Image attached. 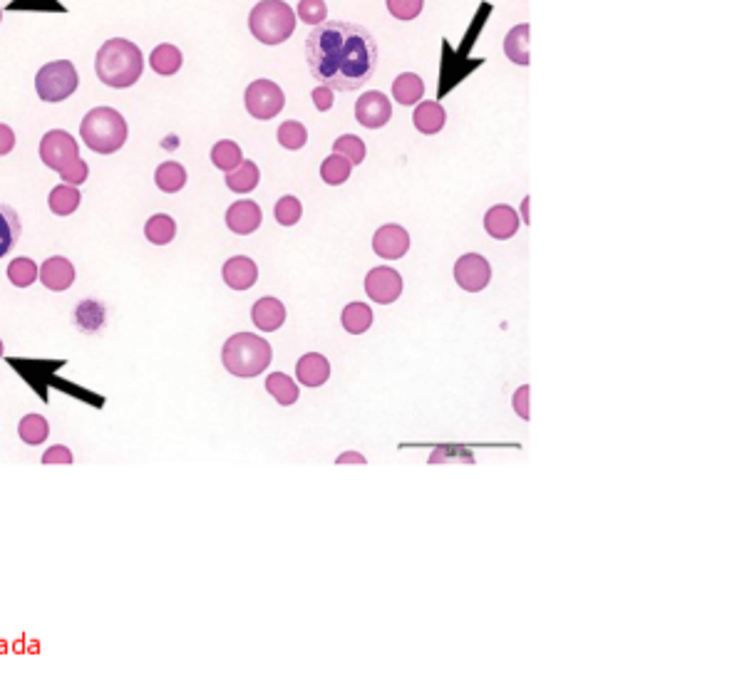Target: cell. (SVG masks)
<instances>
[{"label": "cell", "instance_id": "1", "mask_svg": "<svg viewBox=\"0 0 742 699\" xmlns=\"http://www.w3.org/2000/svg\"><path fill=\"white\" fill-rule=\"evenodd\" d=\"M303 50L311 75L338 92H353L368 85L380 55L371 30L346 20L315 25Z\"/></svg>", "mask_w": 742, "mask_h": 699}, {"label": "cell", "instance_id": "2", "mask_svg": "<svg viewBox=\"0 0 742 699\" xmlns=\"http://www.w3.org/2000/svg\"><path fill=\"white\" fill-rule=\"evenodd\" d=\"M94 72L107 87L127 90L144 72L142 50L125 37H112L100 47V53L94 58Z\"/></svg>", "mask_w": 742, "mask_h": 699}, {"label": "cell", "instance_id": "3", "mask_svg": "<svg viewBox=\"0 0 742 699\" xmlns=\"http://www.w3.org/2000/svg\"><path fill=\"white\" fill-rule=\"evenodd\" d=\"M271 360H273L271 345L254 333L232 335L221 350V362L233 378H258L264 370H268Z\"/></svg>", "mask_w": 742, "mask_h": 699}, {"label": "cell", "instance_id": "4", "mask_svg": "<svg viewBox=\"0 0 742 699\" xmlns=\"http://www.w3.org/2000/svg\"><path fill=\"white\" fill-rule=\"evenodd\" d=\"M127 119L112 107H94L82 117L80 137L94 154H115L127 142Z\"/></svg>", "mask_w": 742, "mask_h": 699}, {"label": "cell", "instance_id": "5", "mask_svg": "<svg viewBox=\"0 0 742 699\" xmlns=\"http://www.w3.org/2000/svg\"><path fill=\"white\" fill-rule=\"evenodd\" d=\"M249 30L264 45H281L296 30V12L283 0H261L249 15Z\"/></svg>", "mask_w": 742, "mask_h": 699}, {"label": "cell", "instance_id": "6", "mask_svg": "<svg viewBox=\"0 0 742 699\" xmlns=\"http://www.w3.org/2000/svg\"><path fill=\"white\" fill-rule=\"evenodd\" d=\"M77 85H80V75H77V69H75L70 60L47 62L36 75L37 97L50 104L62 102V100L72 97L77 92Z\"/></svg>", "mask_w": 742, "mask_h": 699}, {"label": "cell", "instance_id": "7", "mask_svg": "<svg viewBox=\"0 0 742 699\" xmlns=\"http://www.w3.org/2000/svg\"><path fill=\"white\" fill-rule=\"evenodd\" d=\"M40 159L53 172H68L72 164L80 161L77 142H75L70 132L50 129V132H45V137L40 139Z\"/></svg>", "mask_w": 742, "mask_h": 699}, {"label": "cell", "instance_id": "8", "mask_svg": "<svg viewBox=\"0 0 742 699\" xmlns=\"http://www.w3.org/2000/svg\"><path fill=\"white\" fill-rule=\"evenodd\" d=\"M244 104L249 115L256 119H273L286 104V94L273 80H256L244 92Z\"/></svg>", "mask_w": 742, "mask_h": 699}, {"label": "cell", "instance_id": "9", "mask_svg": "<svg viewBox=\"0 0 742 699\" xmlns=\"http://www.w3.org/2000/svg\"><path fill=\"white\" fill-rule=\"evenodd\" d=\"M454 280L467 293H479L492 280V265L479 253H464L462 258L454 264Z\"/></svg>", "mask_w": 742, "mask_h": 699}, {"label": "cell", "instance_id": "10", "mask_svg": "<svg viewBox=\"0 0 742 699\" xmlns=\"http://www.w3.org/2000/svg\"><path fill=\"white\" fill-rule=\"evenodd\" d=\"M365 293L375 303L390 305V303H395V300L403 296V278L390 265L372 268L371 273L365 275Z\"/></svg>", "mask_w": 742, "mask_h": 699}, {"label": "cell", "instance_id": "11", "mask_svg": "<svg viewBox=\"0 0 742 699\" xmlns=\"http://www.w3.org/2000/svg\"><path fill=\"white\" fill-rule=\"evenodd\" d=\"M355 119L368 129H380L393 119V104L383 92H365L355 104Z\"/></svg>", "mask_w": 742, "mask_h": 699}, {"label": "cell", "instance_id": "12", "mask_svg": "<svg viewBox=\"0 0 742 699\" xmlns=\"http://www.w3.org/2000/svg\"><path fill=\"white\" fill-rule=\"evenodd\" d=\"M372 251L385 261H397L410 251V233L397 224H385L372 236Z\"/></svg>", "mask_w": 742, "mask_h": 699}, {"label": "cell", "instance_id": "13", "mask_svg": "<svg viewBox=\"0 0 742 699\" xmlns=\"http://www.w3.org/2000/svg\"><path fill=\"white\" fill-rule=\"evenodd\" d=\"M37 278H40V283L47 290L62 293V290H68L75 283V265L68 258H62V256H53V258H47L45 264L40 265V275Z\"/></svg>", "mask_w": 742, "mask_h": 699}, {"label": "cell", "instance_id": "14", "mask_svg": "<svg viewBox=\"0 0 742 699\" xmlns=\"http://www.w3.org/2000/svg\"><path fill=\"white\" fill-rule=\"evenodd\" d=\"M221 278L232 290H249L258 280V268L249 256H233L221 268Z\"/></svg>", "mask_w": 742, "mask_h": 699}, {"label": "cell", "instance_id": "15", "mask_svg": "<svg viewBox=\"0 0 742 699\" xmlns=\"http://www.w3.org/2000/svg\"><path fill=\"white\" fill-rule=\"evenodd\" d=\"M261 218H264L261 207L256 201L244 199V201H236V204L229 207V211H226V226L233 233H239V236H249V233H254L261 226Z\"/></svg>", "mask_w": 742, "mask_h": 699}, {"label": "cell", "instance_id": "16", "mask_svg": "<svg viewBox=\"0 0 742 699\" xmlns=\"http://www.w3.org/2000/svg\"><path fill=\"white\" fill-rule=\"evenodd\" d=\"M485 229L492 239L497 241H507L511 236H517L519 231V214L507 204H497L487 211L485 216Z\"/></svg>", "mask_w": 742, "mask_h": 699}, {"label": "cell", "instance_id": "17", "mask_svg": "<svg viewBox=\"0 0 742 699\" xmlns=\"http://www.w3.org/2000/svg\"><path fill=\"white\" fill-rule=\"evenodd\" d=\"M296 378L306 387H321L330 378V362L321 353H306L296 365Z\"/></svg>", "mask_w": 742, "mask_h": 699}, {"label": "cell", "instance_id": "18", "mask_svg": "<svg viewBox=\"0 0 742 699\" xmlns=\"http://www.w3.org/2000/svg\"><path fill=\"white\" fill-rule=\"evenodd\" d=\"M251 321L258 330H266V333H273L279 330L281 325L286 322V308L279 298H261L256 300L254 308H251Z\"/></svg>", "mask_w": 742, "mask_h": 699}, {"label": "cell", "instance_id": "19", "mask_svg": "<svg viewBox=\"0 0 742 699\" xmlns=\"http://www.w3.org/2000/svg\"><path fill=\"white\" fill-rule=\"evenodd\" d=\"M20 233H23V224L18 211L0 201V258H5L18 246Z\"/></svg>", "mask_w": 742, "mask_h": 699}, {"label": "cell", "instance_id": "20", "mask_svg": "<svg viewBox=\"0 0 742 699\" xmlns=\"http://www.w3.org/2000/svg\"><path fill=\"white\" fill-rule=\"evenodd\" d=\"M80 189H77V186H70V183H60V186H55V189L50 191V196H47V207H50V211H53L55 216H70V214H75L77 207H80Z\"/></svg>", "mask_w": 742, "mask_h": 699}, {"label": "cell", "instance_id": "21", "mask_svg": "<svg viewBox=\"0 0 742 699\" xmlns=\"http://www.w3.org/2000/svg\"><path fill=\"white\" fill-rule=\"evenodd\" d=\"M529 25L522 23L517 25V28H511L510 33H507V37H504V53H507V58L514 62V65H522V68H526L529 65Z\"/></svg>", "mask_w": 742, "mask_h": 699}, {"label": "cell", "instance_id": "22", "mask_svg": "<svg viewBox=\"0 0 742 699\" xmlns=\"http://www.w3.org/2000/svg\"><path fill=\"white\" fill-rule=\"evenodd\" d=\"M412 122L422 134H437L447 122V112L442 110L440 102H420L418 110L412 112Z\"/></svg>", "mask_w": 742, "mask_h": 699}, {"label": "cell", "instance_id": "23", "mask_svg": "<svg viewBox=\"0 0 742 699\" xmlns=\"http://www.w3.org/2000/svg\"><path fill=\"white\" fill-rule=\"evenodd\" d=\"M422 94H425V82L415 72H403L400 77H395L393 97L397 104H405V107L418 104V100H422Z\"/></svg>", "mask_w": 742, "mask_h": 699}, {"label": "cell", "instance_id": "24", "mask_svg": "<svg viewBox=\"0 0 742 699\" xmlns=\"http://www.w3.org/2000/svg\"><path fill=\"white\" fill-rule=\"evenodd\" d=\"M182 62H184V58H182V50L175 45H169V43L157 45L154 50H151V55H150L151 69H154L157 75H164V77L176 75L179 68H182Z\"/></svg>", "mask_w": 742, "mask_h": 699}, {"label": "cell", "instance_id": "25", "mask_svg": "<svg viewBox=\"0 0 742 699\" xmlns=\"http://www.w3.org/2000/svg\"><path fill=\"white\" fill-rule=\"evenodd\" d=\"M154 183L159 186V191H164V194H176V191L184 189L186 169L179 161H164L154 172Z\"/></svg>", "mask_w": 742, "mask_h": 699}, {"label": "cell", "instance_id": "26", "mask_svg": "<svg viewBox=\"0 0 742 699\" xmlns=\"http://www.w3.org/2000/svg\"><path fill=\"white\" fill-rule=\"evenodd\" d=\"M258 179H261V172H258V167H256L254 161L244 159L233 172L226 174V186L232 189V191H236V194H249V191H254L256 186H258Z\"/></svg>", "mask_w": 742, "mask_h": 699}, {"label": "cell", "instance_id": "27", "mask_svg": "<svg viewBox=\"0 0 742 699\" xmlns=\"http://www.w3.org/2000/svg\"><path fill=\"white\" fill-rule=\"evenodd\" d=\"M211 161H214V167H216L219 172L229 174L244 161V151H241V147H239L236 142H232V139H221V142H216V144L211 147Z\"/></svg>", "mask_w": 742, "mask_h": 699}, {"label": "cell", "instance_id": "28", "mask_svg": "<svg viewBox=\"0 0 742 699\" xmlns=\"http://www.w3.org/2000/svg\"><path fill=\"white\" fill-rule=\"evenodd\" d=\"M266 390L273 400L279 402L281 407H290V404H296V402H298V392H301L298 390V385H296L289 375H283V372H273V375H268Z\"/></svg>", "mask_w": 742, "mask_h": 699}, {"label": "cell", "instance_id": "29", "mask_svg": "<svg viewBox=\"0 0 742 699\" xmlns=\"http://www.w3.org/2000/svg\"><path fill=\"white\" fill-rule=\"evenodd\" d=\"M340 322H343V328L350 335L368 333L372 325L371 305H365V303H348L346 310H343V315H340Z\"/></svg>", "mask_w": 742, "mask_h": 699}, {"label": "cell", "instance_id": "30", "mask_svg": "<svg viewBox=\"0 0 742 699\" xmlns=\"http://www.w3.org/2000/svg\"><path fill=\"white\" fill-rule=\"evenodd\" d=\"M144 236H147V241L154 243V246H167V243H172L176 236L175 218L167 216V214H154V216L144 224Z\"/></svg>", "mask_w": 742, "mask_h": 699}, {"label": "cell", "instance_id": "31", "mask_svg": "<svg viewBox=\"0 0 742 699\" xmlns=\"http://www.w3.org/2000/svg\"><path fill=\"white\" fill-rule=\"evenodd\" d=\"M50 435V425L43 414H25L18 425V436L23 439L28 447H40Z\"/></svg>", "mask_w": 742, "mask_h": 699}, {"label": "cell", "instance_id": "32", "mask_svg": "<svg viewBox=\"0 0 742 699\" xmlns=\"http://www.w3.org/2000/svg\"><path fill=\"white\" fill-rule=\"evenodd\" d=\"M353 174V164L348 159H343L340 154H330L325 157L323 164H321V179H323L328 186H340L346 183Z\"/></svg>", "mask_w": 742, "mask_h": 699}, {"label": "cell", "instance_id": "33", "mask_svg": "<svg viewBox=\"0 0 742 699\" xmlns=\"http://www.w3.org/2000/svg\"><path fill=\"white\" fill-rule=\"evenodd\" d=\"M40 275V268L36 265L33 258H12L11 265H8V280H11L15 288H30L37 280Z\"/></svg>", "mask_w": 742, "mask_h": 699}, {"label": "cell", "instance_id": "34", "mask_svg": "<svg viewBox=\"0 0 742 699\" xmlns=\"http://www.w3.org/2000/svg\"><path fill=\"white\" fill-rule=\"evenodd\" d=\"M276 139H279L281 147L296 151V150H301V147H306V142H308V132H306V126H303L301 122L289 119V122H283V125L279 126Z\"/></svg>", "mask_w": 742, "mask_h": 699}, {"label": "cell", "instance_id": "35", "mask_svg": "<svg viewBox=\"0 0 742 699\" xmlns=\"http://www.w3.org/2000/svg\"><path fill=\"white\" fill-rule=\"evenodd\" d=\"M333 154H340L350 164H360V161L365 159V142L355 137V134H343V137H338L333 142Z\"/></svg>", "mask_w": 742, "mask_h": 699}, {"label": "cell", "instance_id": "36", "mask_svg": "<svg viewBox=\"0 0 742 699\" xmlns=\"http://www.w3.org/2000/svg\"><path fill=\"white\" fill-rule=\"evenodd\" d=\"M273 216L281 226H296L303 216V204L296 196H281L273 208Z\"/></svg>", "mask_w": 742, "mask_h": 699}, {"label": "cell", "instance_id": "37", "mask_svg": "<svg viewBox=\"0 0 742 699\" xmlns=\"http://www.w3.org/2000/svg\"><path fill=\"white\" fill-rule=\"evenodd\" d=\"M298 20L308 25H321L325 23V15H328V5L325 0H301L298 3Z\"/></svg>", "mask_w": 742, "mask_h": 699}, {"label": "cell", "instance_id": "38", "mask_svg": "<svg viewBox=\"0 0 742 699\" xmlns=\"http://www.w3.org/2000/svg\"><path fill=\"white\" fill-rule=\"evenodd\" d=\"M425 0H387V11L397 20H415L422 12Z\"/></svg>", "mask_w": 742, "mask_h": 699}, {"label": "cell", "instance_id": "39", "mask_svg": "<svg viewBox=\"0 0 742 699\" xmlns=\"http://www.w3.org/2000/svg\"><path fill=\"white\" fill-rule=\"evenodd\" d=\"M62 176V182L70 183V186H80V183L87 182V176H90V167H87V161L80 159L77 164H72L68 172L60 174Z\"/></svg>", "mask_w": 742, "mask_h": 699}, {"label": "cell", "instance_id": "40", "mask_svg": "<svg viewBox=\"0 0 742 699\" xmlns=\"http://www.w3.org/2000/svg\"><path fill=\"white\" fill-rule=\"evenodd\" d=\"M75 461V457H72V451L65 444H55V447L45 449V454H43V464H72Z\"/></svg>", "mask_w": 742, "mask_h": 699}, {"label": "cell", "instance_id": "41", "mask_svg": "<svg viewBox=\"0 0 742 699\" xmlns=\"http://www.w3.org/2000/svg\"><path fill=\"white\" fill-rule=\"evenodd\" d=\"M314 104L318 107V112H328L330 107H333V100H336V94H333V90L330 87H325V85H321V87H315L314 90Z\"/></svg>", "mask_w": 742, "mask_h": 699}, {"label": "cell", "instance_id": "42", "mask_svg": "<svg viewBox=\"0 0 742 699\" xmlns=\"http://www.w3.org/2000/svg\"><path fill=\"white\" fill-rule=\"evenodd\" d=\"M529 385H524V387H519L517 390V394H514V410H517V414L522 417V419H529Z\"/></svg>", "mask_w": 742, "mask_h": 699}, {"label": "cell", "instance_id": "43", "mask_svg": "<svg viewBox=\"0 0 742 699\" xmlns=\"http://www.w3.org/2000/svg\"><path fill=\"white\" fill-rule=\"evenodd\" d=\"M15 150V132L8 125H0V157Z\"/></svg>", "mask_w": 742, "mask_h": 699}, {"label": "cell", "instance_id": "44", "mask_svg": "<svg viewBox=\"0 0 742 699\" xmlns=\"http://www.w3.org/2000/svg\"><path fill=\"white\" fill-rule=\"evenodd\" d=\"M346 461H358V464H365V457H360V454H355V451H348V454L338 457V464H346Z\"/></svg>", "mask_w": 742, "mask_h": 699}, {"label": "cell", "instance_id": "45", "mask_svg": "<svg viewBox=\"0 0 742 699\" xmlns=\"http://www.w3.org/2000/svg\"><path fill=\"white\" fill-rule=\"evenodd\" d=\"M3 350H5V347H3V340H0V357H3Z\"/></svg>", "mask_w": 742, "mask_h": 699}, {"label": "cell", "instance_id": "46", "mask_svg": "<svg viewBox=\"0 0 742 699\" xmlns=\"http://www.w3.org/2000/svg\"><path fill=\"white\" fill-rule=\"evenodd\" d=\"M0 20H3V11H0Z\"/></svg>", "mask_w": 742, "mask_h": 699}]
</instances>
